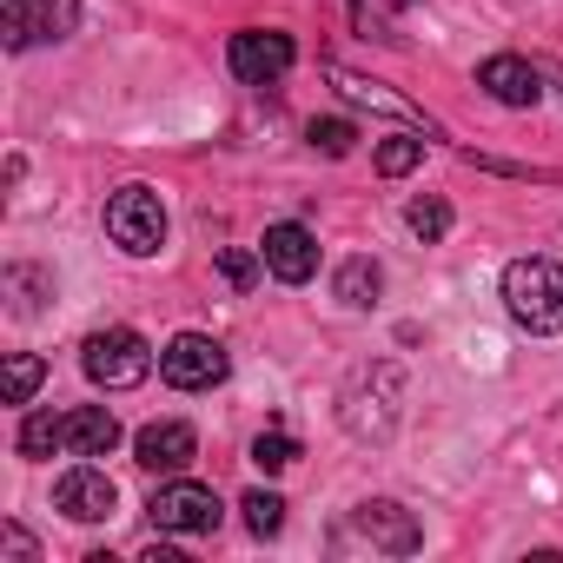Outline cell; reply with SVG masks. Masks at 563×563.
<instances>
[{
    "instance_id": "cell-1",
    "label": "cell",
    "mask_w": 563,
    "mask_h": 563,
    "mask_svg": "<svg viewBox=\"0 0 563 563\" xmlns=\"http://www.w3.org/2000/svg\"><path fill=\"white\" fill-rule=\"evenodd\" d=\"M398 405H405V372H398L391 358H372V365H358V372L345 378V391H339V424H345V438H358V444H385V438L398 431Z\"/></svg>"
},
{
    "instance_id": "cell-2",
    "label": "cell",
    "mask_w": 563,
    "mask_h": 563,
    "mask_svg": "<svg viewBox=\"0 0 563 563\" xmlns=\"http://www.w3.org/2000/svg\"><path fill=\"white\" fill-rule=\"evenodd\" d=\"M504 312L530 339L563 332V265L556 258H510L504 265Z\"/></svg>"
},
{
    "instance_id": "cell-3",
    "label": "cell",
    "mask_w": 563,
    "mask_h": 563,
    "mask_svg": "<svg viewBox=\"0 0 563 563\" xmlns=\"http://www.w3.org/2000/svg\"><path fill=\"white\" fill-rule=\"evenodd\" d=\"M80 365H87L93 385H107V391H133V385L153 378V345H146L133 325H107V332H87Z\"/></svg>"
},
{
    "instance_id": "cell-4",
    "label": "cell",
    "mask_w": 563,
    "mask_h": 563,
    "mask_svg": "<svg viewBox=\"0 0 563 563\" xmlns=\"http://www.w3.org/2000/svg\"><path fill=\"white\" fill-rule=\"evenodd\" d=\"M107 239H113L120 252H133V258H153V252L166 245V206H159V192H153V186H120V192H107Z\"/></svg>"
},
{
    "instance_id": "cell-5",
    "label": "cell",
    "mask_w": 563,
    "mask_h": 563,
    "mask_svg": "<svg viewBox=\"0 0 563 563\" xmlns=\"http://www.w3.org/2000/svg\"><path fill=\"white\" fill-rule=\"evenodd\" d=\"M146 517H153V530H173V537H212L219 517H225V504H219L212 484L173 477V484H159V490L146 497Z\"/></svg>"
},
{
    "instance_id": "cell-6",
    "label": "cell",
    "mask_w": 563,
    "mask_h": 563,
    "mask_svg": "<svg viewBox=\"0 0 563 563\" xmlns=\"http://www.w3.org/2000/svg\"><path fill=\"white\" fill-rule=\"evenodd\" d=\"M74 27H80V0H0V41L14 54L67 41Z\"/></svg>"
},
{
    "instance_id": "cell-7",
    "label": "cell",
    "mask_w": 563,
    "mask_h": 563,
    "mask_svg": "<svg viewBox=\"0 0 563 563\" xmlns=\"http://www.w3.org/2000/svg\"><path fill=\"white\" fill-rule=\"evenodd\" d=\"M292 60H299V41L278 34V27H245V34H232V47H225V67H232L245 87H278V80L292 74Z\"/></svg>"
},
{
    "instance_id": "cell-8",
    "label": "cell",
    "mask_w": 563,
    "mask_h": 563,
    "mask_svg": "<svg viewBox=\"0 0 563 563\" xmlns=\"http://www.w3.org/2000/svg\"><path fill=\"white\" fill-rule=\"evenodd\" d=\"M225 372H232V358H225V345L206 339V332H179V339L159 352V378H166L173 391H212Z\"/></svg>"
},
{
    "instance_id": "cell-9",
    "label": "cell",
    "mask_w": 563,
    "mask_h": 563,
    "mask_svg": "<svg viewBox=\"0 0 563 563\" xmlns=\"http://www.w3.org/2000/svg\"><path fill=\"white\" fill-rule=\"evenodd\" d=\"M352 530H358L372 550H385V556H411V550H424V523H418L405 504H391V497H365V504L352 510Z\"/></svg>"
},
{
    "instance_id": "cell-10",
    "label": "cell",
    "mask_w": 563,
    "mask_h": 563,
    "mask_svg": "<svg viewBox=\"0 0 563 563\" xmlns=\"http://www.w3.org/2000/svg\"><path fill=\"white\" fill-rule=\"evenodd\" d=\"M54 510L74 517V523H107L120 510V484L100 471V464H74L60 484H54Z\"/></svg>"
},
{
    "instance_id": "cell-11",
    "label": "cell",
    "mask_w": 563,
    "mask_h": 563,
    "mask_svg": "<svg viewBox=\"0 0 563 563\" xmlns=\"http://www.w3.org/2000/svg\"><path fill=\"white\" fill-rule=\"evenodd\" d=\"M258 252H265V272H272V278H286V286H306V278L319 272V239H312L299 219H278V225H265Z\"/></svg>"
},
{
    "instance_id": "cell-12",
    "label": "cell",
    "mask_w": 563,
    "mask_h": 563,
    "mask_svg": "<svg viewBox=\"0 0 563 563\" xmlns=\"http://www.w3.org/2000/svg\"><path fill=\"white\" fill-rule=\"evenodd\" d=\"M325 80H332V93L345 100V107H365V113H385V120H398V126H411V133H431V120L405 100V93H391L385 80H365V74H352V67H325Z\"/></svg>"
},
{
    "instance_id": "cell-13",
    "label": "cell",
    "mask_w": 563,
    "mask_h": 563,
    "mask_svg": "<svg viewBox=\"0 0 563 563\" xmlns=\"http://www.w3.org/2000/svg\"><path fill=\"white\" fill-rule=\"evenodd\" d=\"M133 457H140V471H153V477H179V471L199 457V431H192V424H179V418L146 424V431L133 438Z\"/></svg>"
},
{
    "instance_id": "cell-14",
    "label": "cell",
    "mask_w": 563,
    "mask_h": 563,
    "mask_svg": "<svg viewBox=\"0 0 563 563\" xmlns=\"http://www.w3.org/2000/svg\"><path fill=\"white\" fill-rule=\"evenodd\" d=\"M477 87L497 100V107H537L543 100V74L523 60V54H490L477 67Z\"/></svg>"
},
{
    "instance_id": "cell-15",
    "label": "cell",
    "mask_w": 563,
    "mask_h": 563,
    "mask_svg": "<svg viewBox=\"0 0 563 563\" xmlns=\"http://www.w3.org/2000/svg\"><path fill=\"white\" fill-rule=\"evenodd\" d=\"M120 444V418L107 405H74L60 411V451L67 457H107Z\"/></svg>"
},
{
    "instance_id": "cell-16",
    "label": "cell",
    "mask_w": 563,
    "mask_h": 563,
    "mask_svg": "<svg viewBox=\"0 0 563 563\" xmlns=\"http://www.w3.org/2000/svg\"><path fill=\"white\" fill-rule=\"evenodd\" d=\"M378 292H385V265H378V258H345L339 278H332V299L352 306V312H365Z\"/></svg>"
},
{
    "instance_id": "cell-17",
    "label": "cell",
    "mask_w": 563,
    "mask_h": 563,
    "mask_svg": "<svg viewBox=\"0 0 563 563\" xmlns=\"http://www.w3.org/2000/svg\"><path fill=\"white\" fill-rule=\"evenodd\" d=\"M14 451H21V457H54V451H60V418H54V411H27L21 431H14Z\"/></svg>"
},
{
    "instance_id": "cell-18",
    "label": "cell",
    "mask_w": 563,
    "mask_h": 563,
    "mask_svg": "<svg viewBox=\"0 0 563 563\" xmlns=\"http://www.w3.org/2000/svg\"><path fill=\"white\" fill-rule=\"evenodd\" d=\"M252 464L272 471V477H278V471H292V464H299V438H292V431H278V424L258 431V438H252Z\"/></svg>"
},
{
    "instance_id": "cell-19",
    "label": "cell",
    "mask_w": 563,
    "mask_h": 563,
    "mask_svg": "<svg viewBox=\"0 0 563 563\" xmlns=\"http://www.w3.org/2000/svg\"><path fill=\"white\" fill-rule=\"evenodd\" d=\"M245 530L252 537H278V530H286V497H278V490H245Z\"/></svg>"
},
{
    "instance_id": "cell-20",
    "label": "cell",
    "mask_w": 563,
    "mask_h": 563,
    "mask_svg": "<svg viewBox=\"0 0 563 563\" xmlns=\"http://www.w3.org/2000/svg\"><path fill=\"white\" fill-rule=\"evenodd\" d=\"M372 159H378V173H385V179H405V173L424 159V140H418V133H391V140H378V153H372Z\"/></svg>"
},
{
    "instance_id": "cell-21",
    "label": "cell",
    "mask_w": 563,
    "mask_h": 563,
    "mask_svg": "<svg viewBox=\"0 0 563 563\" xmlns=\"http://www.w3.org/2000/svg\"><path fill=\"white\" fill-rule=\"evenodd\" d=\"M405 225H411L424 245H438V239L451 232V206H444L438 192H424V199H411V206H405Z\"/></svg>"
},
{
    "instance_id": "cell-22",
    "label": "cell",
    "mask_w": 563,
    "mask_h": 563,
    "mask_svg": "<svg viewBox=\"0 0 563 563\" xmlns=\"http://www.w3.org/2000/svg\"><path fill=\"white\" fill-rule=\"evenodd\" d=\"M47 385V358L34 352H14L8 358V405H34V391Z\"/></svg>"
},
{
    "instance_id": "cell-23",
    "label": "cell",
    "mask_w": 563,
    "mask_h": 563,
    "mask_svg": "<svg viewBox=\"0 0 563 563\" xmlns=\"http://www.w3.org/2000/svg\"><path fill=\"white\" fill-rule=\"evenodd\" d=\"M219 272H225V286L232 292H252L258 278H265V252H245V245H225L219 252Z\"/></svg>"
},
{
    "instance_id": "cell-24",
    "label": "cell",
    "mask_w": 563,
    "mask_h": 563,
    "mask_svg": "<svg viewBox=\"0 0 563 563\" xmlns=\"http://www.w3.org/2000/svg\"><path fill=\"white\" fill-rule=\"evenodd\" d=\"M306 140H312L319 153H332V159H345V153L358 146V126H352V120H312V126H306Z\"/></svg>"
},
{
    "instance_id": "cell-25",
    "label": "cell",
    "mask_w": 563,
    "mask_h": 563,
    "mask_svg": "<svg viewBox=\"0 0 563 563\" xmlns=\"http://www.w3.org/2000/svg\"><path fill=\"white\" fill-rule=\"evenodd\" d=\"M0 550H8V556H21V563H34V556H41V543H34L21 523H0Z\"/></svg>"
},
{
    "instance_id": "cell-26",
    "label": "cell",
    "mask_w": 563,
    "mask_h": 563,
    "mask_svg": "<svg viewBox=\"0 0 563 563\" xmlns=\"http://www.w3.org/2000/svg\"><path fill=\"white\" fill-rule=\"evenodd\" d=\"M140 563H186V556L173 543H153V550H140Z\"/></svg>"
},
{
    "instance_id": "cell-27",
    "label": "cell",
    "mask_w": 563,
    "mask_h": 563,
    "mask_svg": "<svg viewBox=\"0 0 563 563\" xmlns=\"http://www.w3.org/2000/svg\"><path fill=\"white\" fill-rule=\"evenodd\" d=\"M378 8H418V0H378Z\"/></svg>"
},
{
    "instance_id": "cell-28",
    "label": "cell",
    "mask_w": 563,
    "mask_h": 563,
    "mask_svg": "<svg viewBox=\"0 0 563 563\" xmlns=\"http://www.w3.org/2000/svg\"><path fill=\"white\" fill-rule=\"evenodd\" d=\"M556 87H563V67H556Z\"/></svg>"
}]
</instances>
